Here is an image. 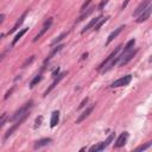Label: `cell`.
<instances>
[{"instance_id": "obj_1", "label": "cell", "mask_w": 152, "mask_h": 152, "mask_svg": "<svg viewBox=\"0 0 152 152\" xmlns=\"http://www.w3.org/2000/svg\"><path fill=\"white\" fill-rule=\"evenodd\" d=\"M28 115H30V112L25 113L23 116H20L19 119H17V120H15L14 125H13V126H12V127L6 132V134H5V137H4V140H5V141H6V140H7V139H8V138H10V137H11V135H12V134H13V133H14V132L20 127V126H21V124H23V122L28 118Z\"/></svg>"}, {"instance_id": "obj_2", "label": "cell", "mask_w": 152, "mask_h": 152, "mask_svg": "<svg viewBox=\"0 0 152 152\" xmlns=\"http://www.w3.org/2000/svg\"><path fill=\"white\" fill-rule=\"evenodd\" d=\"M32 106H33V101L32 100H30L28 102H26L25 104H23L18 110H15L14 112V114L12 115V118L10 119L11 121H15L17 119H19L20 116H23L25 113H27V112H30V109L32 108Z\"/></svg>"}, {"instance_id": "obj_3", "label": "cell", "mask_w": 152, "mask_h": 152, "mask_svg": "<svg viewBox=\"0 0 152 152\" xmlns=\"http://www.w3.org/2000/svg\"><path fill=\"white\" fill-rule=\"evenodd\" d=\"M114 137H115V133L114 132H112L109 135H108V138L104 140V141H102V142H99V144H96V145H94V146H91L90 148H89V151L90 152H99V151H102V150H104L112 141H113V139H114Z\"/></svg>"}, {"instance_id": "obj_4", "label": "cell", "mask_w": 152, "mask_h": 152, "mask_svg": "<svg viewBox=\"0 0 152 152\" xmlns=\"http://www.w3.org/2000/svg\"><path fill=\"white\" fill-rule=\"evenodd\" d=\"M52 21H53V18H48L45 21H44V24H43V26H42V28L39 30V32L36 34V37L33 38V42H37V40H39L40 38H42V36H44V33L51 27V25H52Z\"/></svg>"}, {"instance_id": "obj_5", "label": "cell", "mask_w": 152, "mask_h": 152, "mask_svg": "<svg viewBox=\"0 0 152 152\" xmlns=\"http://www.w3.org/2000/svg\"><path fill=\"white\" fill-rule=\"evenodd\" d=\"M121 48H122V45H118V46L115 48V50H113V51L110 52V55H109L107 58H104V61H103V62L97 66V70H100V71H101V70H102V69H103V68H104V66H106V65H107V64H108V63H109V62H110V61H112V59H113V58H114V57H115L120 51H121Z\"/></svg>"}, {"instance_id": "obj_6", "label": "cell", "mask_w": 152, "mask_h": 152, "mask_svg": "<svg viewBox=\"0 0 152 152\" xmlns=\"http://www.w3.org/2000/svg\"><path fill=\"white\" fill-rule=\"evenodd\" d=\"M137 52H138V49H134V50H133V49H131L128 52H126V53L121 57V59L119 61V65H120V66L126 65V64H127V63H128V62H129V61H131V59L137 55Z\"/></svg>"}, {"instance_id": "obj_7", "label": "cell", "mask_w": 152, "mask_h": 152, "mask_svg": "<svg viewBox=\"0 0 152 152\" xmlns=\"http://www.w3.org/2000/svg\"><path fill=\"white\" fill-rule=\"evenodd\" d=\"M131 81H132V75H126V76H122V77H120L119 80L114 81V82L110 84V87H112V88L124 87V86L129 84V82H131Z\"/></svg>"}, {"instance_id": "obj_8", "label": "cell", "mask_w": 152, "mask_h": 152, "mask_svg": "<svg viewBox=\"0 0 152 152\" xmlns=\"http://www.w3.org/2000/svg\"><path fill=\"white\" fill-rule=\"evenodd\" d=\"M66 74H68L66 71H64V72H61V74H58V75H57V76H56L55 78H53V81H52V83H51V84L49 86V88H48V89H46V90L44 91L43 96H46V95H48L49 93H51V90H52V89H53V88H55V87H56V86H57V84L59 83V81H61V80H62V78H63V77H64V76H65Z\"/></svg>"}, {"instance_id": "obj_9", "label": "cell", "mask_w": 152, "mask_h": 152, "mask_svg": "<svg viewBox=\"0 0 152 152\" xmlns=\"http://www.w3.org/2000/svg\"><path fill=\"white\" fill-rule=\"evenodd\" d=\"M127 139H128V132H122V133L119 135V138L116 139V141H115V144H114V147H115V148L122 147V146L126 144Z\"/></svg>"}, {"instance_id": "obj_10", "label": "cell", "mask_w": 152, "mask_h": 152, "mask_svg": "<svg viewBox=\"0 0 152 152\" xmlns=\"http://www.w3.org/2000/svg\"><path fill=\"white\" fill-rule=\"evenodd\" d=\"M148 6H151V0H144V1L140 2L139 6L135 8V11L133 12V15H134V17H138V15H139L141 12H144Z\"/></svg>"}, {"instance_id": "obj_11", "label": "cell", "mask_w": 152, "mask_h": 152, "mask_svg": "<svg viewBox=\"0 0 152 152\" xmlns=\"http://www.w3.org/2000/svg\"><path fill=\"white\" fill-rule=\"evenodd\" d=\"M27 13H28V10H26V11H25V12H24V13L21 14V17H20V18H19V19L17 20V23L14 24V26H13V27H12V28L10 30L8 34H10V33H13V32H15V31H17V30H18V28L20 27V25H21V24L24 23L25 18H26V15H27Z\"/></svg>"}, {"instance_id": "obj_12", "label": "cell", "mask_w": 152, "mask_h": 152, "mask_svg": "<svg viewBox=\"0 0 152 152\" xmlns=\"http://www.w3.org/2000/svg\"><path fill=\"white\" fill-rule=\"evenodd\" d=\"M63 48H64V45H63V44H61V45H57L56 48H53V49L51 50V52H50V53L46 56V58L44 59V65H45L46 63H49V62H50V61L53 58V56H55V55H57V52H59V51H61Z\"/></svg>"}, {"instance_id": "obj_13", "label": "cell", "mask_w": 152, "mask_h": 152, "mask_svg": "<svg viewBox=\"0 0 152 152\" xmlns=\"http://www.w3.org/2000/svg\"><path fill=\"white\" fill-rule=\"evenodd\" d=\"M124 28H125V25H121V26H119L118 28H115V30H114V31H113V32H112V33L108 36L107 42H106V45H108L110 42H113V40H114V38H116V37H118V36L121 33V31H122Z\"/></svg>"}, {"instance_id": "obj_14", "label": "cell", "mask_w": 152, "mask_h": 152, "mask_svg": "<svg viewBox=\"0 0 152 152\" xmlns=\"http://www.w3.org/2000/svg\"><path fill=\"white\" fill-rule=\"evenodd\" d=\"M94 108H95V103H94L93 106L88 107V108H87V109H86V110H84V112H83V113H82V114L76 119V124H81L83 120H86V118H88V116H89V114L94 110Z\"/></svg>"}, {"instance_id": "obj_15", "label": "cell", "mask_w": 152, "mask_h": 152, "mask_svg": "<svg viewBox=\"0 0 152 152\" xmlns=\"http://www.w3.org/2000/svg\"><path fill=\"white\" fill-rule=\"evenodd\" d=\"M151 11H152V8H151V6H148L144 12H141V13L138 15V19H137L135 21H137V23H142V21L147 20L148 17H150V14H151Z\"/></svg>"}, {"instance_id": "obj_16", "label": "cell", "mask_w": 152, "mask_h": 152, "mask_svg": "<svg viewBox=\"0 0 152 152\" xmlns=\"http://www.w3.org/2000/svg\"><path fill=\"white\" fill-rule=\"evenodd\" d=\"M51 141H52L51 138H43V139L37 140V141L34 142V146H33V147H34V150H38V148H40V147H44V146L49 145Z\"/></svg>"}, {"instance_id": "obj_17", "label": "cell", "mask_w": 152, "mask_h": 152, "mask_svg": "<svg viewBox=\"0 0 152 152\" xmlns=\"http://www.w3.org/2000/svg\"><path fill=\"white\" fill-rule=\"evenodd\" d=\"M101 18H102V17H101V15H99V17H96V18L91 19V20H90V21H89V23H88V24H87V25L83 27V30H82V33H86L87 31H89L90 28H93V27L95 26V24H96V23H97V21H99Z\"/></svg>"}, {"instance_id": "obj_18", "label": "cell", "mask_w": 152, "mask_h": 152, "mask_svg": "<svg viewBox=\"0 0 152 152\" xmlns=\"http://www.w3.org/2000/svg\"><path fill=\"white\" fill-rule=\"evenodd\" d=\"M134 44H135V39L133 38V39H131V40H128L127 43H126V45L124 46V49H122V51H121V53H120V57H122L126 52H128L133 46H134ZM121 59V58H120Z\"/></svg>"}, {"instance_id": "obj_19", "label": "cell", "mask_w": 152, "mask_h": 152, "mask_svg": "<svg viewBox=\"0 0 152 152\" xmlns=\"http://www.w3.org/2000/svg\"><path fill=\"white\" fill-rule=\"evenodd\" d=\"M59 121V112L58 110H53L51 114V120H50V126L51 127H56L57 124Z\"/></svg>"}, {"instance_id": "obj_20", "label": "cell", "mask_w": 152, "mask_h": 152, "mask_svg": "<svg viewBox=\"0 0 152 152\" xmlns=\"http://www.w3.org/2000/svg\"><path fill=\"white\" fill-rule=\"evenodd\" d=\"M86 10H87V11H83V12L81 13V15L78 17V19H77V23H78V21H82L84 18H87L89 14H91V13H93V11L95 10V6H91V7H89V8H86Z\"/></svg>"}, {"instance_id": "obj_21", "label": "cell", "mask_w": 152, "mask_h": 152, "mask_svg": "<svg viewBox=\"0 0 152 152\" xmlns=\"http://www.w3.org/2000/svg\"><path fill=\"white\" fill-rule=\"evenodd\" d=\"M42 78H43V76H42V71L38 74V75H36L34 77H33V80L30 82V88H34L40 81H42Z\"/></svg>"}, {"instance_id": "obj_22", "label": "cell", "mask_w": 152, "mask_h": 152, "mask_svg": "<svg viewBox=\"0 0 152 152\" xmlns=\"http://www.w3.org/2000/svg\"><path fill=\"white\" fill-rule=\"evenodd\" d=\"M27 30H28V28H23V30H20V31H19V32L15 34V37L13 38V40H12V45L17 44V42H18V40H19V39H20V38H21V37H23V36H24V34L27 32Z\"/></svg>"}, {"instance_id": "obj_23", "label": "cell", "mask_w": 152, "mask_h": 152, "mask_svg": "<svg viewBox=\"0 0 152 152\" xmlns=\"http://www.w3.org/2000/svg\"><path fill=\"white\" fill-rule=\"evenodd\" d=\"M68 34H69V31H65V32L61 33V34H59V36H58L57 38H55V39H53V40L51 42V45H56L57 43H59L61 40H63V39H64V38H65V37H66Z\"/></svg>"}, {"instance_id": "obj_24", "label": "cell", "mask_w": 152, "mask_h": 152, "mask_svg": "<svg viewBox=\"0 0 152 152\" xmlns=\"http://www.w3.org/2000/svg\"><path fill=\"white\" fill-rule=\"evenodd\" d=\"M108 19H109V17H108V15H107V17H104V18L102 17V18H101V19H100V20H99L96 24H95V26H94L93 28H94L95 31H99V30H100V27H101V26H102V25H103V24H104V23H106Z\"/></svg>"}, {"instance_id": "obj_25", "label": "cell", "mask_w": 152, "mask_h": 152, "mask_svg": "<svg viewBox=\"0 0 152 152\" xmlns=\"http://www.w3.org/2000/svg\"><path fill=\"white\" fill-rule=\"evenodd\" d=\"M34 57H36V56L33 55V56H31L30 58H27V59H26V61H25V62L23 63V65H21V68H26V66H27L28 64H31V63L33 62V59H34Z\"/></svg>"}, {"instance_id": "obj_26", "label": "cell", "mask_w": 152, "mask_h": 152, "mask_svg": "<svg viewBox=\"0 0 152 152\" xmlns=\"http://www.w3.org/2000/svg\"><path fill=\"white\" fill-rule=\"evenodd\" d=\"M151 146V141H147L145 145H141V146H139V147H137L135 148V151H144V150H146V148H148Z\"/></svg>"}, {"instance_id": "obj_27", "label": "cell", "mask_w": 152, "mask_h": 152, "mask_svg": "<svg viewBox=\"0 0 152 152\" xmlns=\"http://www.w3.org/2000/svg\"><path fill=\"white\" fill-rule=\"evenodd\" d=\"M42 121H43V116L39 115V116L36 119V121H34V128H38V127L42 125Z\"/></svg>"}, {"instance_id": "obj_28", "label": "cell", "mask_w": 152, "mask_h": 152, "mask_svg": "<svg viewBox=\"0 0 152 152\" xmlns=\"http://www.w3.org/2000/svg\"><path fill=\"white\" fill-rule=\"evenodd\" d=\"M91 1H93V0H86V1L83 2L82 7H81V13H82L83 11H86V8H88V6H89V4H90Z\"/></svg>"}, {"instance_id": "obj_29", "label": "cell", "mask_w": 152, "mask_h": 152, "mask_svg": "<svg viewBox=\"0 0 152 152\" xmlns=\"http://www.w3.org/2000/svg\"><path fill=\"white\" fill-rule=\"evenodd\" d=\"M108 1H109V0H101V2L99 4V11H102V10L104 8V6L108 4Z\"/></svg>"}, {"instance_id": "obj_30", "label": "cell", "mask_w": 152, "mask_h": 152, "mask_svg": "<svg viewBox=\"0 0 152 152\" xmlns=\"http://www.w3.org/2000/svg\"><path fill=\"white\" fill-rule=\"evenodd\" d=\"M6 118H7L6 113H4V114H1V115H0V127H2V126H4V124H5V121H6Z\"/></svg>"}, {"instance_id": "obj_31", "label": "cell", "mask_w": 152, "mask_h": 152, "mask_svg": "<svg viewBox=\"0 0 152 152\" xmlns=\"http://www.w3.org/2000/svg\"><path fill=\"white\" fill-rule=\"evenodd\" d=\"M88 100H89L88 97H86V99H83V101H82V102L80 103V106H78V109H82V108H83V107H84V106H86V104L88 103Z\"/></svg>"}, {"instance_id": "obj_32", "label": "cell", "mask_w": 152, "mask_h": 152, "mask_svg": "<svg viewBox=\"0 0 152 152\" xmlns=\"http://www.w3.org/2000/svg\"><path fill=\"white\" fill-rule=\"evenodd\" d=\"M58 74H59V66H57V68H56V69L52 71V77H56Z\"/></svg>"}, {"instance_id": "obj_33", "label": "cell", "mask_w": 152, "mask_h": 152, "mask_svg": "<svg viewBox=\"0 0 152 152\" xmlns=\"http://www.w3.org/2000/svg\"><path fill=\"white\" fill-rule=\"evenodd\" d=\"M13 89H14V87H12V88H11V89H10V90H8L7 93H6V95L4 96V99H5V100H6V99H8V96H10L11 94H12V91H13Z\"/></svg>"}, {"instance_id": "obj_34", "label": "cell", "mask_w": 152, "mask_h": 152, "mask_svg": "<svg viewBox=\"0 0 152 152\" xmlns=\"http://www.w3.org/2000/svg\"><path fill=\"white\" fill-rule=\"evenodd\" d=\"M8 51H10V49H7V50H6V51H4V52H2V53H1V55H0V62H1V61H2V59H4V57H5V56H6V53H7V52H8Z\"/></svg>"}, {"instance_id": "obj_35", "label": "cell", "mask_w": 152, "mask_h": 152, "mask_svg": "<svg viewBox=\"0 0 152 152\" xmlns=\"http://www.w3.org/2000/svg\"><path fill=\"white\" fill-rule=\"evenodd\" d=\"M127 4H128V0H126V1L122 4V6H121V10H124V8L126 7V5H127Z\"/></svg>"}, {"instance_id": "obj_36", "label": "cell", "mask_w": 152, "mask_h": 152, "mask_svg": "<svg viewBox=\"0 0 152 152\" xmlns=\"http://www.w3.org/2000/svg\"><path fill=\"white\" fill-rule=\"evenodd\" d=\"M4 19H5V14H0V24L4 21Z\"/></svg>"}, {"instance_id": "obj_37", "label": "cell", "mask_w": 152, "mask_h": 152, "mask_svg": "<svg viewBox=\"0 0 152 152\" xmlns=\"http://www.w3.org/2000/svg\"><path fill=\"white\" fill-rule=\"evenodd\" d=\"M87 56H88V53H87V52H86V53H83V55H82V59L87 58Z\"/></svg>"}, {"instance_id": "obj_38", "label": "cell", "mask_w": 152, "mask_h": 152, "mask_svg": "<svg viewBox=\"0 0 152 152\" xmlns=\"http://www.w3.org/2000/svg\"><path fill=\"white\" fill-rule=\"evenodd\" d=\"M2 37H4V34H0V39H1V38H2Z\"/></svg>"}, {"instance_id": "obj_39", "label": "cell", "mask_w": 152, "mask_h": 152, "mask_svg": "<svg viewBox=\"0 0 152 152\" xmlns=\"http://www.w3.org/2000/svg\"><path fill=\"white\" fill-rule=\"evenodd\" d=\"M0 128H1V127H0Z\"/></svg>"}]
</instances>
